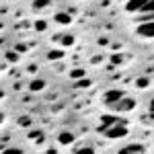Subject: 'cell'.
I'll list each match as a JSON object with an SVG mask.
<instances>
[{
  "label": "cell",
  "instance_id": "6da1fadb",
  "mask_svg": "<svg viewBox=\"0 0 154 154\" xmlns=\"http://www.w3.org/2000/svg\"><path fill=\"white\" fill-rule=\"evenodd\" d=\"M123 97H125V95H123V91H121V88H111V91H107V93H105L103 101H105V105L113 107L115 103H119Z\"/></svg>",
  "mask_w": 154,
  "mask_h": 154
},
{
  "label": "cell",
  "instance_id": "7a4b0ae2",
  "mask_svg": "<svg viewBox=\"0 0 154 154\" xmlns=\"http://www.w3.org/2000/svg\"><path fill=\"white\" fill-rule=\"evenodd\" d=\"M107 138H111V140H117V138H123V136H128V128H125V123H117V125H113V128H109L107 131H103Z\"/></svg>",
  "mask_w": 154,
  "mask_h": 154
},
{
  "label": "cell",
  "instance_id": "3957f363",
  "mask_svg": "<svg viewBox=\"0 0 154 154\" xmlns=\"http://www.w3.org/2000/svg\"><path fill=\"white\" fill-rule=\"evenodd\" d=\"M117 123H125V121H123V119H119V117H115V115H103L99 131H107L109 128H113V125H117Z\"/></svg>",
  "mask_w": 154,
  "mask_h": 154
},
{
  "label": "cell",
  "instance_id": "277c9868",
  "mask_svg": "<svg viewBox=\"0 0 154 154\" xmlns=\"http://www.w3.org/2000/svg\"><path fill=\"white\" fill-rule=\"evenodd\" d=\"M134 107H136V101H134V99H130V97H123L119 103H115V105H113V109H115V111H131Z\"/></svg>",
  "mask_w": 154,
  "mask_h": 154
},
{
  "label": "cell",
  "instance_id": "5b68a950",
  "mask_svg": "<svg viewBox=\"0 0 154 154\" xmlns=\"http://www.w3.org/2000/svg\"><path fill=\"white\" fill-rule=\"evenodd\" d=\"M138 35L150 37V39H152V37H154V21H152V23L148 21V23H142V25H140V27H138Z\"/></svg>",
  "mask_w": 154,
  "mask_h": 154
},
{
  "label": "cell",
  "instance_id": "8992f818",
  "mask_svg": "<svg viewBox=\"0 0 154 154\" xmlns=\"http://www.w3.org/2000/svg\"><path fill=\"white\" fill-rule=\"evenodd\" d=\"M146 2H148V0H128L125 11L128 12H138V11H142L144 6H146Z\"/></svg>",
  "mask_w": 154,
  "mask_h": 154
},
{
  "label": "cell",
  "instance_id": "52a82bcc",
  "mask_svg": "<svg viewBox=\"0 0 154 154\" xmlns=\"http://www.w3.org/2000/svg\"><path fill=\"white\" fill-rule=\"evenodd\" d=\"M117 154H144V146H140V144H130V146H123Z\"/></svg>",
  "mask_w": 154,
  "mask_h": 154
},
{
  "label": "cell",
  "instance_id": "ba28073f",
  "mask_svg": "<svg viewBox=\"0 0 154 154\" xmlns=\"http://www.w3.org/2000/svg\"><path fill=\"white\" fill-rule=\"evenodd\" d=\"M58 142L62 144V146H70V144L74 142V134H72V131H62L58 136Z\"/></svg>",
  "mask_w": 154,
  "mask_h": 154
},
{
  "label": "cell",
  "instance_id": "9c48e42d",
  "mask_svg": "<svg viewBox=\"0 0 154 154\" xmlns=\"http://www.w3.org/2000/svg\"><path fill=\"white\" fill-rule=\"evenodd\" d=\"M54 19H56V23H60V25H70L72 23V17L68 12H58Z\"/></svg>",
  "mask_w": 154,
  "mask_h": 154
},
{
  "label": "cell",
  "instance_id": "30bf717a",
  "mask_svg": "<svg viewBox=\"0 0 154 154\" xmlns=\"http://www.w3.org/2000/svg\"><path fill=\"white\" fill-rule=\"evenodd\" d=\"M29 88H31L33 93H39V91L45 88V80H33V82L29 84Z\"/></svg>",
  "mask_w": 154,
  "mask_h": 154
},
{
  "label": "cell",
  "instance_id": "8fae6325",
  "mask_svg": "<svg viewBox=\"0 0 154 154\" xmlns=\"http://www.w3.org/2000/svg\"><path fill=\"white\" fill-rule=\"evenodd\" d=\"M49 4H51V0H35V2H33V6H35L37 11H39V8H45Z\"/></svg>",
  "mask_w": 154,
  "mask_h": 154
},
{
  "label": "cell",
  "instance_id": "7c38bea8",
  "mask_svg": "<svg viewBox=\"0 0 154 154\" xmlns=\"http://www.w3.org/2000/svg\"><path fill=\"white\" fill-rule=\"evenodd\" d=\"M76 154H95V148L93 146H82V148H78Z\"/></svg>",
  "mask_w": 154,
  "mask_h": 154
},
{
  "label": "cell",
  "instance_id": "4fadbf2b",
  "mask_svg": "<svg viewBox=\"0 0 154 154\" xmlns=\"http://www.w3.org/2000/svg\"><path fill=\"white\" fill-rule=\"evenodd\" d=\"M62 56H64V51H62V49H54V51H49L48 58H49V60H60Z\"/></svg>",
  "mask_w": 154,
  "mask_h": 154
},
{
  "label": "cell",
  "instance_id": "5bb4252c",
  "mask_svg": "<svg viewBox=\"0 0 154 154\" xmlns=\"http://www.w3.org/2000/svg\"><path fill=\"white\" fill-rule=\"evenodd\" d=\"M29 138H31V140H39V142H41V140H43V131H31V134H29Z\"/></svg>",
  "mask_w": 154,
  "mask_h": 154
},
{
  "label": "cell",
  "instance_id": "9a60e30c",
  "mask_svg": "<svg viewBox=\"0 0 154 154\" xmlns=\"http://www.w3.org/2000/svg\"><path fill=\"white\" fill-rule=\"evenodd\" d=\"M70 76H72V78H82V76H84V70L76 68V70H72V72H70Z\"/></svg>",
  "mask_w": 154,
  "mask_h": 154
},
{
  "label": "cell",
  "instance_id": "2e32d148",
  "mask_svg": "<svg viewBox=\"0 0 154 154\" xmlns=\"http://www.w3.org/2000/svg\"><path fill=\"white\" fill-rule=\"evenodd\" d=\"M62 43H64V45H72V43H74V37L72 35H64L62 37Z\"/></svg>",
  "mask_w": 154,
  "mask_h": 154
},
{
  "label": "cell",
  "instance_id": "e0dca14e",
  "mask_svg": "<svg viewBox=\"0 0 154 154\" xmlns=\"http://www.w3.org/2000/svg\"><path fill=\"white\" fill-rule=\"evenodd\" d=\"M142 11H146V12H154V0H148V2H146V6H144Z\"/></svg>",
  "mask_w": 154,
  "mask_h": 154
},
{
  "label": "cell",
  "instance_id": "ac0fdd59",
  "mask_svg": "<svg viewBox=\"0 0 154 154\" xmlns=\"http://www.w3.org/2000/svg\"><path fill=\"white\" fill-rule=\"evenodd\" d=\"M19 123L27 128V125H31V119H29V117H27V115H25V117H19Z\"/></svg>",
  "mask_w": 154,
  "mask_h": 154
},
{
  "label": "cell",
  "instance_id": "d6986e66",
  "mask_svg": "<svg viewBox=\"0 0 154 154\" xmlns=\"http://www.w3.org/2000/svg\"><path fill=\"white\" fill-rule=\"evenodd\" d=\"M45 27H48V25H45V21H37V23H35V29H37V31H43Z\"/></svg>",
  "mask_w": 154,
  "mask_h": 154
},
{
  "label": "cell",
  "instance_id": "ffe728a7",
  "mask_svg": "<svg viewBox=\"0 0 154 154\" xmlns=\"http://www.w3.org/2000/svg\"><path fill=\"white\" fill-rule=\"evenodd\" d=\"M4 154H23V152L17 150V148H8V150H4Z\"/></svg>",
  "mask_w": 154,
  "mask_h": 154
},
{
  "label": "cell",
  "instance_id": "44dd1931",
  "mask_svg": "<svg viewBox=\"0 0 154 154\" xmlns=\"http://www.w3.org/2000/svg\"><path fill=\"white\" fill-rule=\"evenodd\" d=\"M138 86H140V88H142V86H146V84H148V78H140V80H138Z\"/></svg>",
  "mask_w": 154,
  "mask_h": 154
},
{
  "label": "cell",
  "instance_id": "7402d4cb",
  "mask_svg": "<svg viewBox=\"0 0 154 154\" xmlns=\"http://www.w3.org/2000/svg\"><path fill=\"white\" fill-rule=\"evenodd\" d=\"M111 60H113V64H119V62H121V60H123V58H121L119 54H115V56H113V58H111Z\"/></svg>",
  "mask_w": 154,
  "mask_h": 154
},
{
  "label": "cell",
  "instance_id": "603a6c76",
  "mask_svg": "<svg viewBox=\"0 0 154 154\" xmlns=\"http://www.w3.org/2000/svg\"><path fill=\"white\" fill-rule=\"evenodd\" d=\"M6 56H8L11 62H17V54H12V51H11V54H6Z\"/></svg>",
  "mask_w": 154,
  "mask_h": 154
},
{
  "label": "cell",
  "instance_id": "cb8c5ba5",
  "mask_svg": "<svg viewBox=\"0 0 154 154\" xmlns=\"http://www.w3.org/2000/svg\"><path fill=\"white\" fill-rule=\"evenodd\" d=\"M146 121H148L150 125H154V113H152V115H148V117H146Z\"/></svg>",
  "mask_w": 154,
  "mask_h": 154
},
{
  "label": "cell",
  "instance_id": "d4e9b609",
  "mask_svg": "<svg viewBox=\"0 0 154 154\" xmlns=\"http://www.w3.org/2000/svg\"><path fill=\"white\" fill-rule=\"evenodd\" d=\"M150 113H154V99L150 101Z\"/></svg>",
  "mask_w": 154,
  "mask_h": 154
},
{
  "label": "cell",
  "instance_id": "484cf974",
  "mask_svg": "<svg viewBox=\"0 0 154 154\" xmlns=\"http://www.w3.org/2000/svg\"><path fill=\"white\" fill-rule=\"evenodd\" d=\"M2 121H4V113H0V123H2Z\"/></svg>",
  "mask_w": 154,
  "mask_h": 154
},
{
  "label": "cell",
  "instance_id": "4316f807",
  "mask_svg": "<svg viewBox=\"0 0 154 154\" xmlns=\"http://www.w3.org/2000/svg\"><path fill=\"white\" fill-rule=\"evenodd\" d=\"M2 95H4V93H2V91H0V99H2Z\"/></svg>",
  "mask_w": 154,
  "mask_h": 154
}]
</instances>
